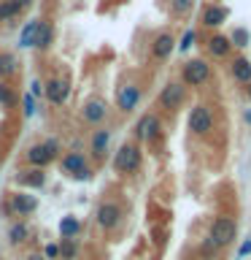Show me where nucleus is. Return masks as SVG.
<instances>
[{"label": "nucleus", "instance_id": "2", "mask_svg": "<svg viewBox=\"0 0 251 260\" xmlns=\"http://www.w3.org/2000/svg\"><path fill=\"white\" fill-rule=\"evenodd\" d=\"M24 160H27L30 168H46V166H52L54 160H60V141H57V138H46V141H40V144L27 146Z\"/></svg>", "mask_w": 251, "mask_h": 260}, {"label": "nucleus", "instance_id": "6", "mask_svg": "<svg viewBox=\"0 0 251 260\" xmlns=\"http://www.w3.org/2000/svg\"><path fill=\"white\" fill-rule=\"evenodd\" d=\"M135 144H157L159 136H162V122L157 114H143L141 119L135 122Z\"/></svg>", "mask_w": 251, "mask_h": 260}, {"label": "nucleus", "instance_id": "26", "mask_svg": "<svg viewBox=\"0 0 251 260\" xmlns=\"http://www.w3.org/2000/svg\"><path fill=\"white\" fill-rule=\"evenodd\" d=\"M57 247H60V260H73L78 255V241L76 239H62Z\"/></svg>", "mask_w": 251, "mask_h": 260}, {"label": "nucleus", "instance_id": "20", "mask_svg": "<svg viewBox=\"0 0 251 260\" xmlns=\"http://www.w3.org/2000/svg\"><path fill=\"white\" fill-rule=\"evenodd\" d=\"M19 73V57L14 52H0V79H14Z\"/></svg>", "mask_w": 251, "mask_h": 260}, {"label": "nucleus", "instance_id": "12", "mask_svg": "<svg viewBox=\"0 0 251 260\" xmlns=\"http://www.w3.org/2000/svg\"><path fill=\"white\" fill-rule=\"evenodd\" d=\"M105 117H108V103L103 98H89V101L81 106V119L87 122L89 127H100Z\"/></svg>", "mask_w": 251, "mask_h": 260}, {"label": "nucleus", "instance_id": "4", "mask_svg": "<svg viewBox=\"0 0 251 260\" xmlns=\"http://www.w3.org/2000/svg\"><path fill=\"white\" fill-rule=\"evenodd\" d=\"M238 239V222L230 217H216L208 228V241L214 247H230V244Z\"/></svg>", "mask_w": 251, "mask_h": 260}, {"label": "nucleus", "instance_id": "7", "mask_svg": "<svg viewBox=\"0 0 251 260\" xmlns=\"http://www.w3.org/2000/svg\"><path fill=\"white\" fill-rule=\"evenodd\" d=\"M121 217H124V211H121V206L116 201H103L100 206H97V211H95V222L105 233L116 231L119 222H121Z\"/></svg>", "mask_w": 251, "mask_h": 260}, {"label": "nucleus", "instance_id": "31", "mask_svg": "<svg viewBox=\"0 0 251 260\" xmlns=\"http://www.w3.org/2000/svg\"><path fill=\"white\" fill-rule=\"evenodd\" d=\"M194 41H197V32H194V30H186L184 38H181V44H178V49H181V52H186V49L194 44Z\"/></svg>", "mask_w": 251, "mask_h": 260}, {"label": "nucleus", "instance_id": "19", "mask_svg": "<svg viewBox=\"0 0 251 260\" xmlns=\"http://www.w3.org/2000/svg\"><path fill=\"white\" fill-rule=\"evenodd\" d=\"M30 225L24 222V219H16L14 225H8V244H11V247H22L24 241L30 239Z\"/></svg>", "mask_w": 251, "mask_h": 260}, {"label": "nucleus", "instance_id": "21", "mask_svg": "<svg viewBox=\"0 0 251 260\" xmlns=\"http://www.w3.org/2000/svg\"><path fill=\"white\" fill-rule=\"evenodd\" d=\"M40 22H44V19H32V22H27L22 27V32H19V46L22 49H35V38H38Z\"/></svg>", "mask_w": 251, "mask_h": 260}, {"label": "nucleus", "instance_id": "15", "mask_svg": "<svg viewBox=\"0 0 251 260\" xmlns=\"http://www.w3.org/2000/svg\"><path fill=\"white\" fill-rule=\"evenodd\" d=\"M16 184L24 187L27 192L32 190H40V187L46 184V174H44V168H22V171H16Z\"/></svg>", "mask_w": 251, "mask_h": 260}, {"label": "nucleus", "instance_id": "27", "mask_svg": "<svg viewBox=\"0 0 251 260\" xmlns=\"http://www.w3.org/2000/svg\"><path fill=\"white\" fill-rule=\"evenodd\" d=\"M192 8H194V0H170V14L178 16V19L192 14Z\"/></svg>", "mask_w": 251, "mask_h": 260}, {"label": "nucleus", "instance_id": "37", "mask_svg": "<svg viewBox=\"0 0 251 260\" xmlns=\"http://www.w3.org/2000/svg\"><path fill=\"white\" fill-rule=\"evenodd\" d=\"M246 92H248V98H251V81H248V87H246Z\"/></svg>", "mask_w": 251, "mask_h": 260}, {"label": "nucleus", "instance_id": "17", "mask_svg": "<svg viewBox=\"0 0 251 260\" xmlns=\"http://www.w3.org/2000/svg\"><path fill=\"white\" fill-rule=\"evenodd\" d=\"M108 144H111V130L108 127H95L92 136H89V152H92L97 160H103L105 152H108Z\"/></svg>", "mask_w": 251, "mask_h": 260}, {"label": "nucleus", "instance_id": "18", "mask_svg": "<svg viewBox=\"0 0 251 260\" xmlns=\"http://www.w3.org/2000/svg\"><path fill=\"white\" fill-rule=\"evenodd\" d=\"M205 46H208V54H211V57H216V60H222V57H227V54L232 52L230 38L222 36V32H214V36L205 41Z\"/></svg>", "mask_w": 251, "mask_h": 260}, {"label": "nucleus", "instance_id": "8", "mask_svg": "<svg viewBox=\"0 0 251 260\" xmlns=\"http://www.w3.org/2000/svg\"><path fill=\"white\" fill-rule=\"evenodd\" d=\"M211 79V65L205 60H189V62H184V68H181V84L184 87H202L205 81Z\"/></svg>", "mask_w": 251, "mask_h": 260}, {"label": "nucleus", "instance_id": "30", "mask_svg": "<svg viewBox=\"0 0 251 260\" xmlns=\"http://www.w3.org/2000/svg\"><path fill=\"white\" fill-rule=\"evenodd\" d=\"M14 103V92L6 81H0V106H11Z\"/></svg>", "mask_w": 251, "mask_h": 260}, {"label": "nucleus", "instance_id": "25", "mask_svg": "<svg viewBox=\"0 0 251 260\" xmlns=\"http://www.w3.org/2000/svg\"><path fill=\"white\" fill-rule=\"evenodd\" d=\"M78 233H81V219L76 214H65L60 219V236L62 239H76Z\"/></svg>", "mask_w": 251, "mask_h": 260}, {"label": "nucleus", "instance_id": "11", "mask_svg": "<svg viewBox=\"0 0 251 260\" xmlns=\"http://www.w3.org/2000/svg\"><path fill=\"white\" fill-rule=\"evenodd\" d=\"M44 98L52 106H65L70 98V81L65 76H52L44 81Z\"/></svg>", "mask_w": 251, "mask_h": 260}, {"label": "nucleus", "instance_id": "28", "mask_svg": "<svg viewBox=\"0 0 251 260\" xmlns=\"http://www.w3.org/2000/svg\"><path fill=\"white\" fill-rule=\"evenodd\" d=\"M230 44L238 46V49H246V46H248V30L238 27V30H235L232 36H230Z\"/></svg>", "mask_w": 251, "mask_h": 260}, {"label": "nucleus", "instance_id": "9", "mask_svg": "<svg viewBox=\"0 0 251 260\" xmlns=\"http://www.w3.org/2000/svg\"><path fill=\"white\" fill-rule=\"evenodd\" d=\"M157 103H159V109H165V111H178L186 103V87L181 81H168V84L162 87Z\"/></svg>", "mask_w": 251, "mask_h": 260}, {"label": "nucleus", "instance_id": "29", "mask_svg": "<svg viewBox=\"0 0 251 260\" xmlns=\"http://www.w3.org/2000/svg\"><path fill=\"white\" fill-rule=\"evenodd\" d=\"M35 98H32L30 92L27 95H22V114H24V117H35Z\"/></svg>", "mask_w": 251, "mask_h": 260}, {"label": "nucleus", "instance_id": "36", "mask_svg": "<svg viewBox=\"0 0 251 260\" xmlns=\"http://www.w3.org/2000/svg\"><path fill=\"white\" fill-rule=\"evenodd\" d=\"M246 122H248V125H251V109H248V114H246Z\"/></svg>", "mask_w": 251, "mask_h": 260}, {"label": "nucleus", "instance_id": "24", "mask_svg": "<svg viewBox=\"0 0 251 260\" xmlns=\"http://www.w3.org/2000/svg\"><path fill=\"white\" fill-rule=\"evenodd\" d=\"M52 41H54V24L52 22H40V30H38V38H35V49L38 52H49L52 49Z\"/></svg>", "mask_w": 251, "mask_h": 260}, {"label": "nucleus", "instance_id": "34", "mask_svg": "<svg viewBox=\"0 0 251 260\" xmlns=\"http://www.w3.org/2000/svg\"><path fill=\"white\" fill-rule=\"evenodd\" d=\"M246 255H251V241H243V247H240V252H238V260H243Z\"/></svg>", "mask_w": 251, "mask_h": 260}, {"label": "nucleus", "instance_id": "13", "mask_svg": "<svg viewBox=\"0 0 251 260\" xmlns=\"http://www.w3.org/2000/svg\"><path fill=\"white\" fill-rule=\"evenodd\" d=\"M141 98H143L141 87L133 84V81H127V84H121L116 89V109L121 114H133L138 109V103H141Z\"/></svg>", "mask_w": 251, "mask_h": 260}, {"label": "nucleus", "instance_id": "14", "mask_svg": "<svg viewBox=\"0 0 251 260\" xmlns=\"http://www.w3.org/2000/svg\"><path fill=\"white\" fill-rule=\"evenodd\" d=\"M173 49H176V36L170 30H162L154 36V41H151V57L154 60H168V57L173 54Z\"/></svg>", "mask_w": 251, "mask_h": 260}, {"label": "nucleus", "instance_id": "5", "mask_svg": "<svg viewBox=\"0 0 251 260\" xmlns=\"http://www.w3.org/2000/svg\"><path fill=\"white\" fill-rule=\"evenodd\" d=\"M6 211L16 219H24L30 214L38 211V195H32L27 190H19V192H11V198L6 201Z\"/></svg>", "mask_w": 251, "mask_h": 260}, {"label": "nucleus", "instance_id": "1", "mask_svg": "<svg viewBox=\"0 0 251 260\" xmlns=\"http://www.w3.org/2000/svg\"><path fill=\"white\" fill-rule=\"evenodd\" d=\"M141 162H143V149H141V144H135V141H127V144H121L116 154H113V160H111V166L116 174H138L141 171Z\"/></svg>", "mask_w": 251, "mask_h": 260}, {"label": "nucleus", "instance_id": "35", "mask_svg": "<svg viewBox=\"0 0 251 260\" xmlns=\"http://www.w3.org/2000/svg\"><path fill=\"white\" fill-rule=\"evenodd\" d=\"M24 260H46L44 255H40V252H30V255L27 257H24Z\"/></svg>", "mask_w": 251, "mask_h": 260}, {"label": "nucleus", "instance_id": "16", "mask_svg": "<svg viewBox=\"0 0 251 260\" xmlns=\"http://www.w3.org/2000/svg\"><path fill=\"white\" fill-rule=\"evenodd\" d=\"M227 16H230V8H227V6L211 3V6L202 8L200 22H202V27H222V24L227 22Z\"/></svg>", "mask_w": 251, "mask_h": 260}, {"label": "nucleus", "instance_id": "33", "mask_svg": "<svg viewBox=\"0 0 251 260\" xmlns=\"http://www.w3.org/2000/svg\"><path fill=\"white\" fill-rule=\"evenodd\" d=\"M30 95H32V98H40V95H44V81H38V79L32 81V92H30Z\"/></svg>", "mask_w": 251, "mask_h": 260}, {"label": "nucleus", "instance_id": "22", "mask_svg": "<svg viewBox=\"0 0 251 260\" xmlns=\"http://www.w3.org/2000/svg\"><path fill=\"white\" fill-rule=\"evenodd\" d=\"M230 73L235 81H240V84H248L251 81V62L246 60V57H235L232 65H230Z\"/></svg>", "mask_w": 251, "mask_h": 260}, {"label": "nucleus", "instance_id": "32", "mask_svg": "<svg viewBox=\"0 0 251 260\" xmlns=\"http://www.w3.org/2000/svg\"><path fill=\"white\" fill-rule=\"evenodd\" d=\"M40 255H44L46 260H60V247H57V244H46Z\"/></svg>", "mask_w": 251, "mask_h": 260}, {"label": "nucleus", "instance_id": "3", "mask_svg": "<svg viewBox=\"0 0 251 260\" xmlns=\"http://www.w3.org/2000/svg\"><path fill=\"white\" fill-rule=\"evenodd\" d=\"M60 174L73 182H89L92 179V168L87 162L84 152H65L60 157Z\"/></svg>", "mask_w": 251, "mask_h": 260}, {"label": "nucleus", "instance_id": "10", "mask_svg": "<svg viewBox=\"0 0 251 260\" xmlns=\"http://www.w3.org/2000/svg\"><path fill=\"white\" fill-rule=\"evenodd\" d=\"M186 125H189V130L194 136H208L214 130V114H211V109L205 103H197V106H192Z\"/></svg>", "mask_w": 251, "mask_h": 260}, {"label": "nucleus", "instance_id": "23", "mask_svg": "<svg viewBox=\"0 0 251 260\" xmlns=\"http://www.w3.org/2000/svg\"><path fill=\"white\" fill-rule=\"evenodd\" d=\"M22 14L24 11H22L19 0H0V24H11Z\"/></svg>", "mask_w": 251, "mask_h": 260}]
</instances>
